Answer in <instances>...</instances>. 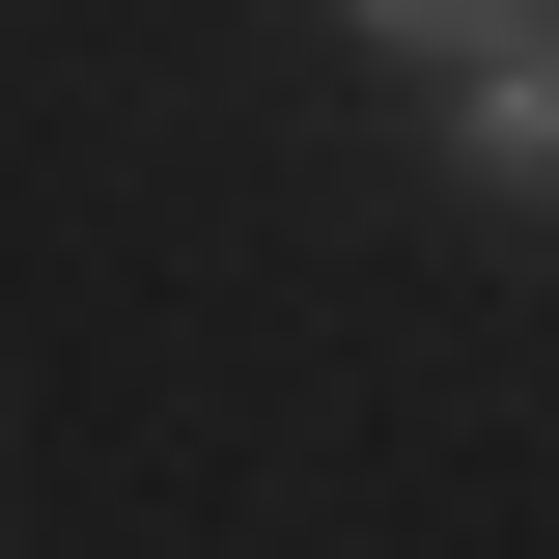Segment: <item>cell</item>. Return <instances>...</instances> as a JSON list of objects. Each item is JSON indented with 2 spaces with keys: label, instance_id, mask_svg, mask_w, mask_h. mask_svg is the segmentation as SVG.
<instances>
[{
  "label": "cell",
  "instance_id": "1",
  "mask_svg": "<svg viewBox=\"0 0 559 559\" xmlns=\"http://www.w3.org/2000/svg\"><path fill=\"white\" fill-rule=\"evenodd\" d=\"M419 140H448L476 197H532V224H559V28H503V57H448V84H419Z\"/></svg>",
  "mask_w": 559,
  "mask_h": 559
},
{
  "label": "cell",
  "instance_id": "2",
  "mask_svg": "<svg viewBox=\"0 0 559 559\" xmlns=\"http://www.w3.org/2000/svg\"><path fill=\"white\" fill-rule=\"evenodd\" d=\"M336 28H364V57H419V84H448V57H503V28H559V0H336Z\"/></svg>",
  "mask_w": 559,
  "mask_h": 559
}]
</instances>
